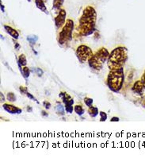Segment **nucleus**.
Instances as JSON below:
<instances>
[{"mask_svg":"<svg viewBox=\"0 0 145 158\" xmlns=\"http://www.w3.org/2000/svg\"><path fill=\"white\" fill-rule=\"evenodd\" d=\"M97 12L95 8L87 6L83 11L79 22L78 30L80 35L87 37L95 33L96 30Z\"/></svg>","mask_w":145,"mask_h":158,"instance_id":"f257e3e1","label":"nucleus"},{"mask_svg":"<svg viewBox=\"0 0 145 158\" xmlns=\"http://www.w3.org/2000/svg\"><path fill=\"white\" fill-rule=\"evenodd\" d=\"M128 60V49L125 47H117L110 53L107 64L110 69H117L124 67Z\"/></svg>","mask_w":145,"mask_h":158,"instance_id":"f03ea898","label":"nucleus"},{"mask_svg":"<svg viewBox=\"0 0 145 158\" xmlns=\"http://www.w3.org/2000/svg\"><path fill=\"white\" fill-rule=\"evenodd\" d=\"M125 82V73L124 68L110 70L107 76V85L110 91L118 93L121 90Z\"/></svg>","mask_w":145,"mask_h":158,"instance_id":"7ed1b4c3","label":"nucleus"},{"mask_svg":"<svg viewBox=\"0 0 145 158\" xmlns=\"http://www.w3.org/2000/svg\"><path fill=\"white\" fill-rule=\"evenodd\" d=\"M110 52L106 48H100L88 60V64L91 69L99 72L103 69L104 64L108 60Z\"/></svg>","mask_w":145,"mask_h":158,"instance_id":"20e7f679","label":"nucleus"},{"mask_svg":"<svg viewBox=\"0 0 145 158\" xmlns=\"http://www.w3.org/2000/svg\"><path fill=\"white\" fill-rule=\"evenodd\" d=\"M73 30H74V22L71 19H67L66 21L65 25L63 26L59 34V37H58L59 45L63 46L71 41Z\"/></svg>","mask_w":145,"mask_h":158,"instance_id":"39448f33","label":"nucleus"},{"mask_svg":"<svg viewBox=\"0 0 145 158\" xmlns=\"http://www.w3.org/2000/svg\"><path fill=\"white\" fill-rule=\"evenodd\" d=\"M93 54L92 49L89 46L85 45H79L75 51V55L81 63H85L88 61V60L93 56Z\"/></svg>","mask_w":145,"mask_h":158,"instance_id":"423d86ee","label":"nucleus"},{"mask_svg":"<svg viewBox=\"0 0 145 158\" xmlns=\"http://www.w3.org/2000/svg\"><path fill=\"white\" fill-rule=\"evenodd\" d=\"M59 97L63 100V104L65 106V110L67 113L71 114L74 110L73 104H74V99L66 92H60L59 94Z\"/></svg>","mask_w":145,"mask_h":158,"instance_id":"0eeeda50","label":"nucleus"},{"mask_svg":"<svg viewBox=\"0 0 145 158\" xmlns=\"http://www.w3.org/2000/svg\"><path fill=\"white\" fill-rule=\"evenodd\" d=\"M66 16H67V13L64 9H61L58 13L57 16L55 18V26H56V29L63 28V26L65 25L66 23Z\"/></svg>","mask_w":145,"mask_h":158,"instance_id":"6e6552de","label":"nucleus"},{"mask_svg":"<svg viewBox=\"0 0 145 158\" xmlns=\"http://www.w3.org/2000/svg\"><path fill=\"white\" fill-rule=\"evenodd\" d=\"M2 107L6 112L11 114H20L22 112V110L18 106H14L13 104H9V103H4L2 105Z\"/></svg>","mask_w":145,"mask_h":158,"instance_id":"1a4fd4ad","label":"nucleus"},{"mask_svg":"<svg viewBox=\"0 0 145 158\" xmlns=\"http://www.w3.org/2000/svg\"><path fill=\"white\" fill-rule=\"evenodd\" d=\"M132 89L134 93H136L138 95H142L143 91L145 90V88L143 84H142L141 80H138V81L135 82V84H133Z\"/></svg>","mask_w":145,"mask_h":158,"instance_id":"9d476101","label":"nucleus"},{"mask_svg":"<svg viewBox=\"0 0 145 158\" xmlns=\"http://www.w3.org/2000/svg\"><path fill=\"white\" fill-rule=\"evenodd\" d=\"M4 29H5V30H6V33H7L9 35L11 36L14 39H15V40L18 39L19 34H18V32L15 30V29L12 28L11 26H4Z\"/></svg>","mask_w":145,"mask_h":158,"instance_id":"9b49d317","label":"nucleus"},{"mask_svg":"<svg viewBox=\"0 0 145 158\" xmlns=\"http://www.w3.org/2000/svg\"><path fill=\"white\" fill-rule=\"evenodd\" d=\"M46 1L47 0H35V4L36 6H37L40 10H41V11L44 12V13L45 14H48L46 5H45Z\"/></svg>","mask_w":145,"mask_h":158,"instance_id":"f8f14e48","label":"nucleus"},{"mask_svg":"<svg viewBox=\"0 0 145 158\" xmlns=\"http://www.w3.org/2000/svg\"><path fill=\"white\" fill-rule=\"evenodd\" d=\"M18 66L20 68V72L22 71V66H26L27 64V60H26V56H25V54H21L20 56H18Z\"/></svg>","mask_w":145,"mask_h":158,"instance_id":"ddd939ff","label":"nucleus"},{"mask_svg":"<svg viewBox=\"0 0 145 158\" xmlns=\"http://www.w3.org/2000/svg\"><path fill=\"white\" fill-rule=\"evenodd\" d=\"M64 0H53L52 2V7L56 11H60L63 6Z\"/></svg>","mask_w":145,"mask_h":158,"instance_id":"4468645a","label":"nucleus"},{"mask_svg":"<svg viewBox=\"0 0 145 158\" xmlns=\"http://www.w3.org/2000/svg\"><path fill=\"white\" fill-rule=\"evenodd\" d=\"M88 114L91 118H96L99 114V110L96 106H91L88 107Z\"/></svg>","mask_w":145,"mask_h":158,"instance_id":"2eb2a0df","label":"nucleus"},{"mask_svg":"<svg viewBox=\"0 0 145 158\" xmlns=\"http://www.w3.org/2000/svg\"><path fill=\"white\" fill-rule=\"evenodd\" d=\"M56 112L58 115H64L65 114V106H63L60 102H57L56 106Z\"/></svg>","mask_w":145,"mask_h":158,"instance_id":"dca6fc26","label":"nucleus"},{"mask_svg":"<svg viewBox=\"0 0 145 158\" xmlns=\"http://www.w3.org/2000/svg\"><path fill=\"white\" fill-rule=\"evenodd\" d=\"M74 110H75V113H76L79 116L83 115V114L85 113V110H84L83 107L81 105H76V106H75Z\"/></svg>","mask_w":145,"mask_h":158,"instance_id":"f3484780","label":"nucleus"},{"mask_svg":"<svg viewBox=\"0 0 145 158\" xmlns=\"http://www.w3.org/2000/svg\"><path fill=\"white\" fill-rule=\"evenodd\" d=\"M21 73L22 74V76H24V78L26 79H28L29 76H30V69H29L28 67H26V66H24V67L22 68V71H21Z\"/></svg>","mask_w":145,"mask_h":158,"instance_id":"a211bd4d","label":"nucleus"},{"mask_svg":"<svg viewBox=\"0 0 145 158\" xmlns=\"http://www.w3.org/2000/svg\"><path fill=\"white\" fill-rule=\"evenodd\" d=\"M6 99L9 102H14V101H16V95L13 92H8L7 95H6Z\"/></svg>","mask_w":145,"mask_h":158,"instance_id":"6ab92c4d","label":"nucleus"},{"mask_svg":"<svg viewBox=\"0 0 145 158\" xmlns=\"http://www.w3.org/2000/svg\"><path fill=\"white\" fill-rule=\"evenodd\" d=\"M37 39H38V37L35 35L29 36V37H27V40H28V41L30 43V45H34V44H35V42L37 41Z\"/></svg>","mask_w":145,"mask_h":158,"instance_id":"aec40b11","label":"nucleus"},{"mask_svg":"<svg viewBox=\"0 0 145 158\" xmlns=\"http://www.w3.org/2000/svg\"><path fill=\"white\" fill-rule=\"evenodd\" d=\"M93 99H91V98H88V97H85V99H84V102H85V104L87 106H92L93 104Z\"/></svg>","mask_w":145,"mask_h":158,"instance_id":"412c9836","label":"nucleus"},{"mask_svg":"<svg viewBox=\"0 0 145 158\" xmlns=\"http://www.w3.org/2000/svg\"><path fill=\"white\" fill-rule=\"evenodd\" d=\"M99 114H100V121L101 122H105L106 121V119H107V114L104 111H100L99 112Z\"/></svg>","mask_w":145,"mask_h":158,"instance_id":"4be33fe9","label":"nucleus"},{"mask_svg":"<svg viewBox=\"0 0 145 158\" xmlns=\"http://www.w3.org/2000/svg\"><path fill=\"white\" fill-rule=\"evenodd\" d=\"M26 96H27V97H28L29 99H32V100H34V101H36V102H37V103H38V101L37 100V99H36V98L34 96V95H32L31 94H30V92H29V91H27V92H26Z\"/></svg>","mask_w":145,"mask_h":158,"instance_id":"5701e85b","label":"nucleus"},{"mask_svg":"<svg viewBox=\"0 0 145 158\" xmlns=\"http://www.w3.org/2000/svg\"><path fill=\"white\" fill-rule=\"evenodd\" d=\"M19 91H21V93L23 94V95H26V92L28 91V89H27V88H26V87H22V86H21L20 88H19Z\"/></svg>","mask_w":145,"mask_h":158,"instance_id":"b1692460","label":"nucleus"},{"mask_svg":"<svg viewBox=\"0 0 145 158\" xmlns=\"http://www.w3.org/2000/svg\"><path fill=\"white\" fill-rule=\"evenodd\" d=\"M43 106H45L46 110H48V109L51 108V103L49 102H48V101H45V102H43Z\"/></svg>","mask_w":145,"mask_h":158,"instance_id":"393cba45","label":"nucleus"},{"mask_svg":"<svg viewBox=\"0 0 145 158\" xmlns=\"http://www.w3.org/2000/svg\"><path fill=\"white\" fill-rule=\"evenodd\" d=\"M140 80H141L142 84H143V86H144V88H145V71H144V73H143V74L142 75Z\"/></svg>","mask_w":145,"mask_h":158,"instance_id":"a878e982","label":"nucleus"},{"mask_svg":"<svg viewBox=\"0 0 145 158\" xmlns=\"http://www.w3.org/2000/svg\"><path fill=\"white\" fill-rule=\"evenodd\" d=\"M36 73H37V74H38V76H42V74H43V71L41 70V69H36Z\"/></svg>","mask_w":145,"mask_h":158,"instance_id":"bb28decb","label":"nucleus"},{"mask_svg":"<svg viewBox=\"0 0 145 158\" xmlns=\"http://www.w3.org/2000/svg\"><path fill=\"white\" fill-rule=\"evenodd\" d=\"M119 118L118 117H113L111 119H110V121L111 122H119Z\"/></svg>","mask_w":145,"mask_h":158,"instance_id":"cd10ccee","label":"nucleus"},{"mask_svg":"<svg viewBox=\"0 0 145 158\" xmlns=\"http://www.w3.org/2000/svg\"><path fill=\"white\" fill-rule=\"evenodd\" d=\"M14 48H16L17 50H18L19 48H20V45H19L18 43V42H15V44H14Z\"/></svg>","mask_w":145,"mask_h":158,"instance_id":"c85d7f7f","label":"nucleus"},{"mask_svg":"<svg viewBox=\"0 0 145 158\" xmlns=\"http://www.w3.org/2000/svg\"><path fill=\"white\" fill-rule=\"evenodd\" d=\"M0 95H1V102H4V101L6 100V99H5V97H4V95H3V94L2 93V92H1V93H0Z\"/></svg>","mask_w":145,"mask_h":158,"instance_id":"c756f323","label":"nucleus"},{"mask_svg":"<svg viewBox=\"0 0 145 158\" xmlns=\"http://www.w3.org/2000/svg\"><path fill=\"white\" fill-rule=\"evenodd\" d=\"M41 114H42V116H44V117H47V116H48V113L45 112V110H42V111H41Z\"/></svg>","mask_w":145,"mask_h":158,"instance_id":"7c9ffc66","label":"nucleus"},{"mask_svg":"<svg viewBox=\"0 0 145 158\" xmlns=\"http://www.w3.org/2000/svg\"><path fill=\"white\" fill-rule=\"evenodd\" d=\"M26 110H27V111H28V112H32V111H33V108H32L31 106H28L27 107H26Z\"/></svg>","mask_w":145,"mask_h":158,"instance_id":"2f4dec72","label":"nucleus"},{"mask_svg":"<svg viewBox=\"0 0 145 158\" xmlns=\"http://www.w3.org/2000/svg\"><path fill=\"white\" fill-rule=\"evenodd\" d=\"M143 106H144V107H145V98H144V99H143Z\"/></svg>","mask_w":145,"mask_h":158,"instance_id":"473e14b6","label":"nucleus"}]
</instances>
